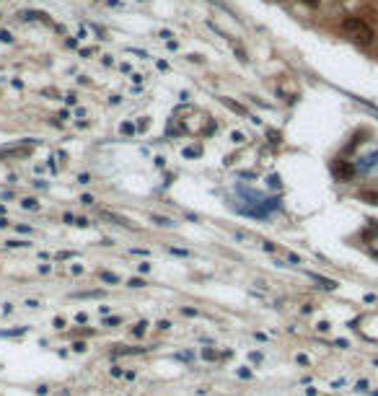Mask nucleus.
Listing matches in <instances>:
<instances>
[{"mask_svg": "<svg viewBox=\"0 0 378 396\" xmlns=\"http://www.w3.org/2000/svg\"><path fill=\"white\" fill-rule=\"evenodd\" d=\"M342 32L350 37V39H355L357 44H362V47H370V44L375 42V32L373 29L362 21L360 16H350V19H344L342 21Z\"/></svg>", "mask_w": 378, "mask_h": 396, "instance_id": "f257e3e1", "label": "nucleus"}, {"mask_svg": "<svg viewBox=\"0 0 378 396\" xmlns=\"http://www.w3.org/2000/svg\"><path fill=\"white\" fill-rule=\"evenodd\" d=\"M334 174H337V179H342V181H350L352 176H355V169L350 163H344V161H339L337 166H334Z\"/></svg>", "mask_w": 378, "mask_h": 396, "instance_id": "f03ea898", "label": "nucleus"}, {"mask_svg": "<svg viewBox=\"0 0 378 396\" xmlns=\"http://www.w3.org/2000/svg\"><path fill=\"white\" fill-rule=\"evenodd\" d=\"M360 200H365L370 205H378V189H365V192H360Z\"/></svg>", "mask_w": 378, "mask_h": 396, "instance_id": "7ed1b4c3", "label": "nucleus"}, {"mask_svg": "<svg viewBox=\"0 0 378 396\" xmlns=\"http://www.w3.org/2000/svg\"><path fill=\"white\" fill-rule=\"evenodd\" d=\"M311 277H313L316 282H319V285L324 287V290H334V287H337V282H334V280H326V277H319V275H311Z\"/></svg>", "mask_w": 378, "mask_h": 396, "instance_id": "20e7f679", "label": "nucleus"}, {"mask_svg": "<svg viewBox=\"0 0 378 396\" xmlns=\"http://www.w3.org/2000/svg\"><path fill=\"white\" fill-rule=\"evenodd\" d=\"M220 101H223L225 106H228V109H233L236 114H246V109H244V106H238V104H236L233 99H220Z\"/></svg>", "mask_w": 378, "mask_h": 396, "instance_id": "39448f33", "label": "nucleus"}, {"mask_svg": "<svg viewBox=\"0 0 378 396\" xmlns=\"http://www.w3.org/2000/svg\"><path fill=\"white\" fill-rule=\"evenodd\" d=\"M99 277H101L104 282H109V285H117V282H119V277H117V275H112V272H107V269L99 272Z\"/></svg>", "mask_w": 378, "mask_h": 396, "instance_id": "423d86ee", "label": "nucleus"}, {"mask_svg": "<svg viewBox=\"0 0 378 396\" xmlns=\"http://www.w3.org/2000/svg\"><path fill=\"white\" fill-rule=\"evenodd\" d=\"M145 329H148V321H145V318H143V321H138V324H135L132 334H135V337H143V334H145Z\"/></svg>", "mask_w": 378, "mask_h": 396, "instance_id": "0eeeda50", "label": "nucleus"}, {"mask_svg": "<svg viewBox=\"0 0 378 396\" xmlns=\"http://www.w3.org/2000/svg\"><path fill=\"white\" fill-rule=\"evenodd\" d=\"M21 207H24V210H39V202L32 200V197H26V200L21 202Z\"/></svg>", "mask_w": 378, "mask_h": 396, "instance_id": "6e6552de", "label": "nucleus"}, {"mask_svg": "<svg viewBox=\"0 0 378 396\" xmlns=\"http://www.w3.org/2000/svg\"><path fill=\"white\" fill-rule=\"evenodd\" d=\"M153 220H156L158 225H163V228H174V220H171V218H161V215H153Z\"/></svg>", "mask_w": 378, "mask_h": 396, "instance_id": "1a4fd4ad", "label": "nucleus"}, {"mask_svg": "<svg viewBox=\"0 0 378 396\" xmlns=\"http://www.w3.org/2000/svg\"><path fill=\"white\" fill-rule=\"evenodd\" d=\"M6 246H11V249L21 246V249H26V246H32V243H29V241H6Z\"/></svg>", "mask_w": 378, "mask_h": 396, "instance_id": "9d476101", "label": "nucleus"}, {"mask_svg": "<svg viewBox=\"0 0 378 396\" xmlns=\"http://www.w3.org/2000/svg\"><path fill=\"white\" fill-rule=\"evenodd\" d=\"M122 318L119 316H109V318H104V326H114V324H119Z\"/></svg>", "mask_w": 378, "mask_h": 396, "instance_id": "9b49d317", "label": "nucleus"}, {"mask_svg": "<svg viewBox=\"0 0 378 396\" xmlns=\"http://www.w3.org/2000/svg\"><path fill=\"white\" fill-rule=\"evenodd\" d=\"M99 295H104L101 290H91V293H81V295H75V298H99Z\"/></svg>", "mask_w": 378, "mask_h": 396, "instance_id": "f8f14e48", "label": "nucleus"}, {"mask_svg": "<svg viewBox=\"0 0 378 396\" xmlns=\"http://www.w3.org/2000/svg\"><path fill=\"white\" fill-rule=\"evenodd\" d=\"M158 329H161V331L171 329V321H169V318H161V321H158Z\"/></svg>", "mask_w": 378, "mask_h": 396, "instance_id": "ddd939ff", "label": "nucleus"}, {"mask_svg": "<svg viewBox=\"0 0 378 396\" xmlns=\"http://www.w3.org/2000/svg\"><path fill=\"white\" fill-rule=\"evenodd\" d=\"M145 285H148V282H145V280H138V277L130 280V287H145Z\"/></svg>", "mask_w": 378, "mask_h": 396, "instance_id": "4468645a", "label": "nucleus"}, {"mask_svg": "<svg viewBox=\"0 0 378 396\" xmlns=\"http://www.w3.org/2000/svg\"><path fill=\"white\" fill-rule=\"evenodd\" d=\"M73 349H75V352H86L88 347H86V342H75V344H73Z\"/></svg>", "mask_w": 378, "mask_h": 396, "instance_id": "2eb2a0df", "label": "nucleus"}, {"mask_svg": "<svg viewBox=\"0 0 378 396\" xmlns=\"http://www.w3.org/2000/svg\"><path fill=\"white\" fill-rule=\"evenodd\" d=\"M73 225H81V228H88L91 223H88V218H75V223Z\"/></svg>", "mask_w": 378, "mask_h": 396, "instance_id": "dca6fc26", "label": "nucleus"}, {"mask_svg": "<svg viewBox=\"0 0 378 396\" xmlns=\"http://www.w3.org/2000/svg\"><path fill=\"white\" fill-rule=\"evenodd\" d=\"M171 254H176V256H189V251L187 249H169Z\"/></svg>", "mask_w": 378, "mask_h": 396, "instance_id": "f3484780", "label": "nucleus"}, {"mask_svg": "<svg viewBox=\"0 0 378 396\" xmlns=\"http://www.w3.org/2000/svg\"><path fill=\"white\" fill-rule=\"evenodd\" d=\"M0 39H3L6 44H11V42H13V37H11V32H0Z\"/></svg>", "mask_w": 378, "mask_h": 396, "instance_id": "a211bd4d", "label": "nucleus"}, {"mask_svg": "<svg viewBox=\"0 0 378 396\" xmlns=\"http://www.w3.org/2000/svg\"><path fill=\"white\" fill-rule=\"evenodd\" d=\"M300 3H306L308 8H319V3H321V0H300Z\"/></svg>", "mask_w": 378, "mask_h": 396, "instance_id": "6ab92c4d", "label": "nucleus"}, {"mask_svg": "<svg viewBox=\"0 0 378 396\" xmlns=\"http://www.w3.org/2000/svg\"><path fill=\"white\" fill-rule=\"evenodd\" d=\"M81 202H83V205H94V197H91V194H83Z\"/></svg>", "mask_w": 378, "mask_h": 396, "instance_id": "aec40b11", "label": "nucleus"}, {"mask_svg": "<svg viewBox=\"0 0 378 396\" xmlns=\"http://www.w3.org/2000/svg\"><path fill=\"white\" fill-rule=\"evenodd\" d=\"M202 357H207V360H215V357H218V355H215V352H213V349H205V352H202Z\"/></svg>", "mask_w": 378, "mask_h": 396, "instance_id": "412c9836", "label": "nucleus"}, {"mask_svg": "<svg viewBox=\"0 0 378 396\" xmlns=\"http://www.w3.org/2000/svg\"><path fill=\"white\" fill-rule=\"evenodd\" d=\"M55 329H65V318H55Z\"/></svg>", "mask_w": 378, "mask_h": 396, "instance_id": "4be33fe9", "label": "nucleus"}, {"mask_svg": "<svg viewBox=\"0 0 378 396\" xmlns=\"http://www.w3.org/2000/svg\"><path fill=\"white\" fill-rule=\"evenodd\" d=\"M122 132H125V135H132L135 127H132V125H122Z\"/></svg>", "mask_w": 378, "mask_h": 396, "instance_id": "5701e85b", "label": "nucleus"}, {"mask_svg": "<svg viewBox=\"0 0 378 396\" xmlns=\"http://www.w3.org/2000/svg\"><path fill=\"white\" fill-rule=\"evenodd\" d=\"M200 153V148H189V150H184V156H197Z\"/></svg>", "mask_w": 378, "mask_h": 396, "instance_id": "b1692460", "label": "nucleus"}, {"mask_svg": "<svg viewBox=\"0 0 378 396\" xmlns=\"http://www.w3.org/2000/svg\"><path fill=\"white\" fill-rule=\"evenodd\" d=\"M26 308H39V300H26Z\"/></svg>", "mask_w": 378, "mask_h": 396, "instance_id": "393cba45", "label": "nucleus"}, {"mask_svg": "<svg viewBox=\"0 0 378 396\" xmlns=\"http://www.w3.org/2000/svg\"><path fill=\"white\" fill-rule=\"evenodd\" d=\"M181 313H187V316H197V311H194V308H181Z\"/></svg>", "mask_w": 378, "mask_h": 396, "instance_id": "a878e982", "label": "nucleus"}, {"mask_svg": "<svg viewBox=\"0 0 378 396\" xmlns=\"http://www.w3.org/2000/svg\"><path fill=\"white\" fill-rule=\"evenodd\" d=\"M88 179H91L88 174H81V176H78V181H81V184H88Z\"/></svg>", "mask_w": 378, "mask_h": 396, "instance_id": "bb28decb", "label": "nucleus"}]
</instances>
